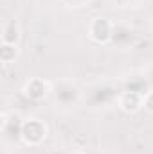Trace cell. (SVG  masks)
<instances>
[{
    "label": "cell",
    "instance_id": "1",
    "mask_svg": "<svg viewBox=\"0 0 153 154\" xmlns=\"http://www.w3.org/2000/svg\"><path fill=\"white\" fill-rule=\"evenodd\" d=\"M22 136H24V140L27 143H38L40 140L45 136V127L36 120H29L22 127Z\"/></svg>",
    "mask_w": 153,
    "mask_h": 154
}]
</instances>
